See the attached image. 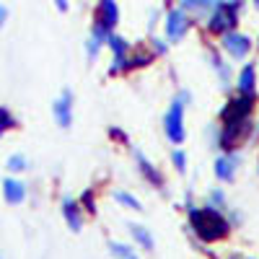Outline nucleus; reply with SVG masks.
<instances>
[{
	"label": "nucleus",
	"mask_w": 259,
	"mask_h": 259,
	"mask_svg": "<svg viewBox=\"0 0 259 259\" xmlns=\"http://www.w3.org/2000/svg\"><path fill=\"white\" fill-rule=\"evenodd\" d=\"M187 231L202 246H215L231 239L233 226L228 221L226 210H215L210 205H194L187 210Z\"/></svg>",
	"instance_id": "1"
},
{
	"label": "nucleus",
	"mask_w": 259,
	"mask_h": 259,
	"mask_svg": "<svg viewBox=\"0 0 259 259\" xmlns=\"http://www.w3.org/2000/svg\"><path fill=\"white\" fill-rule=\"evenodd\" d=\"M241 11H244V0H223V3L207 16V34L221 39L223 34L236 31Z\"/></svg>",
	"instance_id": "2"
},
{
	"label": "nucleus",
	"mask_w": 259,
	"mask_h": 259,
	"mask_svg": "<svg viewBox=\"0 0 259 259\" xmlns=\"http://www.w3.org/2000/svg\"><path fill=\"white\" fill-rule=\"evenodd\" d=\"M256 104L259 99H249V96H239V94H228L226 104L221 106L218 112V124L223 122H246L256 117Z\"/></svg>",
	"instance_id": "3"
},
{
	"label": "nucleus",
	"mask_w": 259,
	"mask_h": 259,
	"mask_svg": "<svg viewBox=\"0 0 259 259\" xmlns=\"http://www.w3.org/2000/svg\"><path fill=\"white\" fill-rule=\"evenodd\" d=\"M184 114H187V106L174 96L163 114V133H166V140L174 148H179L187 140V117Z\"/></svg>",
	"instance_id": "4"
},
{
	"label": "nucleus",
	"mask_w": 259,
	"mask_h": 259,
	"mask_svg": "<svg viewBox=\"0 0 259 259\" xmlns=\"http://www.w3.org/2000/svg\"><path fill=\"white\" fill-rule=\"evenodd\" d=\"M241 166H244L241 150H218L212 158V177L218 179V184H233Z\"/></svg>",
	"instance_id": "5"
},
{
	"label": "nucleus",
	"mask_w": 259,
	"mask_h": 259,
	"mask_svg": "<svg viewBox=\"0 0 259 259\" xmlns=\"http://www.w3.org/2000/svg\"><path fill=\"white\" fill-rule=\"evenodd\" d=\"M133 150V163H135V168H138V177L148 184V187H153V189H158V192H168V184H166V177H163V171L150 161L140 148H130Z\"/></svg>",
	"instance_id": "6"
},
{
	"label": "nucleus",
	"mask_w": 259,
	"mask_h": 259,
	"mask_svg": "<svg viewBox=\"0 0 259 259\" xmlns=\"http://www.w3.org/2000/svg\"><path fill=\"white\" fill-rule=\"evenodd\" d=\"M221 50L231 57V60H236V62H246L249 60V55H251V50H254V39L249 36V34H244V31H228V34H223L221 39Z\"/></svg>",
	"instance_id": "7"
},
{
	"label": "nucleus",
	"mask_w": 259,
	"mask_h": 259,
	"mask_svg": "<svg viewBox=\"0 0 259 259\" xmlns=\"http://www.w3.org/2000/svg\"><path fill=\"white\" fill-rule=\"evenodd\" d=\"M52 119L60 130H70L73 119H75V96L70 89H62L60 96H55L52 101Z\"/></svg>",
	"instance_id": "8"
},
{
	"label": "nucleus",
	"mask_w": 259,
	"mask_h": 259,
	"mask_svg": "<svg viewBox=\"0 0 259 259\" xmlns=\"http://www.w3.org/2000/svg\"><path fill=\"white\" fill-rule=\"evenodd\" d=\"M256 73H259L256 62H244L241 70L233 75V94L259 99V75Z\"/></svg>",
	"instance_id": "9"
},
{
	"label": "nucleus",
	"mask_w": 259,
	"mask_h": 259,
	"mask_svg": "<svg viewBox=\"0 0 259 259\" xmlns=\"http://www.w3.org/2000/svg\"><path fill=\"white\" fill-rule=\"evenodd\" d=\"M192 29V18L187 11L182 8H171L166 13V41L168 45H177V41H182Z\"/></svg>",
	"instance_id": "10"
},
{
	"label": "nucleus",
	"mask_w": 259,
	"mask_h": 259,
	"mask_svg": "<svg viewBox=\"0 0 259 259\" xmlns=\"http://www.w3.org/2000/svg\"><path fill=\"white\" fill-rule=\"evenodd\" d=\"M60 212H62V218H65V226H68L73 233H80V231H83V226H85V212H83L78 197H73V194H62Z\"/></svg>",
	"instance_id": "11"
},
{
	"label": "nucleus",
	"mask_w": 259,
	"mask_h": 259,
	"mask_svg": "<svg viewBox=\"0 0 259 259\" xmlns=\"http://www.w3.org/2000/svg\"><path fill=\"white\" fill-rule=\"evenodd\" d=\"M207 65H210V68L215 70V75H218V83H221V89L226 91V94H231L233 91V70H231V65L223 60V55H221V47L218 50H215V47H210L207 50Z\"/></svg>",
	"instance_id": "12"
},
{
	"label": "nucleus",
	"mask_w": 259,
	"mask_h": 259,
	"mask_svg": "<svg viewBox=\"0 0 259 259\" xmlns=\"http://www.w3.org/2000/svg\"><path fill=\"white\" fill-rule=\"evenodd\" d=\"M0 189H3V197H6V202H8V205H21V202L26 200V192H29V189H26V184L21 182V179H16L13 174L3 179Z\"/></svg>",
	"instance_id": "13"
},
{
	"label": "nucleus",
	"mask_w": 259,
	"mask_h": 259,
	"mask_svg": "<svg viewBox=\"0 0 259 259\" xmlns=\"http://www.w3.org/2000/svg\"><path fill=\"white\" fill-rule=\"evenodd\" d=\"M127 231H130V236H133V241L138 244V249H143V251H156V236H153V231H150L148 226L130 221V223H127Z\"/></svg>",
	"instance_id": "14"
},
{
	"label": "nucleus",
	"mask_w": 259,
	"mask_h": 259,
	"mask_svg": "<svg viewBox=\"0 0 259 259\" xmlns=\"http://www.w3.org/2000/svg\"><path fill=\"white\" fill-rule=\"evenodd\" d=\"M96 21H101V24L106 29H117L119 24V6H117V0H99V6H96Z\"/></svg>",
	"instance_id": "15"
},
{
	"label": "nucleus",
	"mask_w": 259,
	"mask_h": 259,
	"mask_svg": "<svg viewBox=\"0 0 259 259\" xmlns=\"http://www.w3.org/2000/svg\"><path fill=\"white\" fill-rule=\"evenodd\" d=\"M223 0H179V8L187 11L194 18H207L215 8H218Z\"/></svg>",
	"instance_id": "16"
},
{
	"label": "nucleus",
	"mask_w": 259,
	"mask_h": 259,
	"mask_svg": "<svg viewBox=\"0 0 259 259\" xmlns=\"http://www.w3.org/2000/svg\"><path fill=\"white\" fill-rule=\"evenodd\" d=\"M153 62H156V55L150 47H133V52H130V68L133 70H145Z\"/></svg>",
	"instance_id": "17"
},
{
	"label": "nucleus",
	"mask_w": 259,
	"mask_h": 259,
	"mask_svg": "<svg viewBox=\"0 0 259 259\" xmlns=\"http://www.w3.org/2000/svg\"><path fill=\"white\" fill-rule=\"evenodd\" d=\"M112 200L119 207H127V210H133V212H143V202L135 197L133 192H127V189H114L112 192Z\"/></svg>",
	"instance_id": "18"
},
{
	"label": "nucleus",
	"mask_w": 259,
	"mask_h": 259,
	"mask_svg": "<svg viewBox=\"0 0 259 259\" xmlns=\"http://www.w3.org/2000/svg\"><path fill=\"white\" fill-rule=\"evenodd\" d=\"M106 47L112 50V57H127L130 52H133V45L122 36V34H109V39H106Z\"/></svg>",
	"instance_id": "19"
},
{
	"label": "nucleus",
	"mask_w": 259,
	"mask_h": 259,
	"mask_svg": "<svg viewBox=\"0 0 259 259\" xmlns=\"http://www.w3.org/2000/svg\"><path fill=\"white\" fill-rule=\"evenodd\" d=\"M205 205H210V207H215V210H228V194H226V189H223L221 184L212 187V189H207Z\"/></svg>",
	"instance_id": "20"
},
{
	"label": "nucleus",
	"mask_w": 259,
	"mask_h": 259,
	"mask_svg": "<svg viewBox=\"0 0 259 259\" xmlns=\"http://www.w3.org/2000/svg\"><path fill=\"white\" fill-rule=\"evenodd\" d=\"M78 202H80V207H83V212H85V218H96L99 215V205H96V192L89 187V189H83L80 194H78Z\"/></svg>",
	"instance_id": "21"
},
{
	"label": "nucleus",
	"mask_w": 259,
	"mask_h": 259,
	"mask_svg": "<svg viewBox=\"0 0 259 259\" xmlns=\"http://www.w3.org/2000/svg\"><path fill=\"white\" fill-rule=\"evenodd\" d=\"M130 73H133V68H130V55L127 57H112L106 75H109V78H124Z\"/></svg>",
	"instance_id": "22"
},
{
	"label": "nucleus",
	"mask_w": 259,
	"mask_h": 259,
	"mask_svg": "<svg viewBox=\"0 0 259 259\" xmlns=\"http://www.w3.org/2000/svg\"><path fill=\"white\" fill-rule=\"evenodd\" d=\"M106 251L112 254V259H124V256L135 254V246L124 244V241H117V239H109V241H106Z\"/></svg>",
	"instance_id": "23"
},
{
	"label": "nucleus",
	"mask_w": 259,
	"mask_h": 259,
	"mask_svg": "<svg viewBox=\"0 0 259 259\" xmlns=\"http://www.w3.org/2000/svg\"><path fill=\"white\" fill-rule=\"evenodd\" d=\"M6 168H8V174H24V171L29 168V161H26V156L24 153H13V156H8V161H6Z\"/></svg>",
	"instance_id": "24"
},
{
	"label": "nucleus",
	"mask_w": 259,
	"mask_h": 259,
	"mask_svg": "<svg viewBox=\"0 0 259 259\" xmlns=\"http://www.w3.org/2000/svg\"><path fill=\"white\" fill-rule=\"evenodd\" d=\"M171 166H174L182 177L189 171V161H187V153H184V148H182V145L171 150Z\"/></svg>",
	"instance_id": "25"
},
{
	"label": "nucleus",
	"mask_w": 259,
	"mask_h": 259,
	"mask_svg": "<svg viewBox=\"0 0 259 259\" xmlns=\"http://www.w3.org/2000/svg\"><path fill=\"white\" fill-rule=\"evenodd\" d=\"M18 127V119H16V114L8 109V106H0V133H11V130H16Z\"/></svg>",
	"instance_id": "26"
},
{
	"label": "nucleus",
	"mask_w": 259,
	"mask_h": 259,
	"mask_svg": "<svg viewBox=\"0 0 259 259\" xmlns=\"http://www.w3.org/2000/svg\"><path fill=\"white\" fill-rule=\"evenodd\" d=\"M106 135H109V140H112V143H119V145H127V148H133V143H130V135L124 133L122 127H117V124H112L109 130H106Z\"/></svg>",
	"instance_id": "27"
},
{
	"label": "nucleus",
	"mask_w": 259,
	"mask_h": 259,
	"mask_svg": "<svg viewBox=\"0 0 259 259\" xmlns=\"http://www.w3.org/2000/svg\"><path fill=\"white\" fill-rule=\"evenodd\" d=\"M148 45H150V50H153L156 57H166V55H168V41L161 39V36H150Z\"/></svg>",
	"instance_id": "28"
},
{
	"label": "nucleus",
	"mask_w": 259,
	"mask_h": 259,
	"mask_svg": "<svg viewBox=\"0 0 259 259\" xmlns=\"http://www.w3.org/2000/svg\"><path fill=\"white\" fill-rule=\"evenodd\" d=\"M109 34H112V29H106L101 21H96L94 18V26H91V36L96 39V41H101V45H106V39H109Z\"/></svg>",
	"instance_id": "29"
},
{
	"label": "nucleus",
	"mask_w": 259,
	"mask_h": 259,
	"mask_svg": "<svg viewBox=\"0 0 259 259\" xmlns=\"http://www.w3.org/2000/svg\"><path fill=\"white\" fill-rule=\"evenodd\" d=\"M101 41H96L94 36H89V41H85V57H89V62H94V60H99V55H101Z\"/></svg>",
	"instance_id": "30"
},
{
	"label": "nucleus",
	"mask_w": 259,
	"mask_h": 259,
	"mask_svg": "<svg viewBox=\"0 0 259 259\" xmlns=\"http://www.w3.org/2000/svg\"><path fill=\"white\" fill-rule=\"evenodd\" d=\"M226 215H228V221H231V226H233V228L244 226V212H241V210H236V207H228V210H226Z\"/></svg>",
	"instance_id": "31"
},
{
	"label": "nucleus",
	"mask_w": 259,
	"mask_h": 259,
	"mask_svg": "<svg viewBox=\"0 0 259 259\" xmlns=\"http://www.w3.org/2000/svg\"><path fill=\"white\" fill-rule=\"evenodd\" d=\"M194 205H197V202H194V194H192V189H187L184 197H182V207L189 210V207H194Z\"/></svg>",
	"instance_id": "32"
},
{
	"label": "nucleus",
	"mask_w": 259,
	"mask_h": 259,
	"mask_svg": "<svg viewBox=\"0 0 259 259\" xmlns=\"http://www.w3.org/2000/svg\"><path fill=\"white\" fill-rule=\"evenodd\" d=\"M177 99H179L184 106H189V104H192V91H187V89H179V91H177Z\"/></svg>",
	"instance_id": "33"
},
{
	"label": "nucleus",
	"mask_w": 259,
	"mask_h": 259,
	"mask_svg": "<svg viewBox=\"0 0 259 259\" xmlns=\"http://www.w3.org/2000/svg\"><path fill=\"white\" fill-rule=\"evenodd\" d=\"M55 8H57L60 13H68V11H70V0H55Z\"/></svg>",
	"instance_id": "34"
},
{
	"label": "nucleus",
	"mask_w": 259,
	"mask_h": 259,
	"mask_svg": "<svg viewBox=\"0 0 259 259\" xmlns=\"http://www.w3.org/2000/svg\"><path fill=\"white\" fill-rule=\"evenodd\" d=\"M8 16H11V11H8V6H0V29L6 26V21H8Z\"/></svg>",
	"instance_id": "35"
},
{
	"label": "nucleus",
	"mask_w": 259,
	"mask_h": 259,
	"mask_svg": "<svg viewBox=\"0 0 259 259\" xmlns=\"http://www.w3.org/2000/svg\"><path fill=\"white\" fill-rule=\"evenodd\" d=\"M226 259H246V256H241V254H228Z\"/></svg>",
	"instance_id": "36"
},
{
	"label": "nucleus",
	"mask_w": 259,
	"mask_h": 259,
	"mask_svg": "<svg viewBox=\"0 0 259 259\" xmlns=\"http://www.w3.org/2000/svg\"><path fill=\"white\" fill-rule=\"evenodd\" d=\"M254 133H256V138H259V117L254 119Z\"/></svg>",
	"instance_id": "37"
},
{
	"label": "nucleus",
	"mask_w": 259,
	"mask_h": 259,
	"mask_svg": "<svg viewBox=\"0 0 259 259\" xmlns=\"http://www.w3.org/2000/svg\"><path fill=\"white\" fill-rule=\"evenodd\" d=\"M251 3H254V8H256V11H259V0H251Z\"/></svg>",
	"instance_id": "38"
},
{
	"label": "nucleus",
	"mask_w": 259,
	"mask_h": 259,
	"mask_svg": "<svg viewBox=\"0 0 259 259\" xmlns=\"http://www.w3.org/2000/svg\"><path fill=\"white\" fill-rule=\"evenodd\" d=\"M124 259H140V256H138V254H133V256H124Z\"/></svg>",
	"instance_id": "39"
},
{
	"label": "nucleus",
	"mask_w": 259,
	"mask_h": 259,
	"mask_svg": "<svg viewBox=\"0 0 259 259\" xmlns=\"http://www.w3.org/2000/svg\"><path fill=\"white\" fill-rule=\"evenodd\" d=\"M256 177H259V156H256Z\"/></svg>",
	"instance_id": "40"
},
{
	"label": "nucleus",
	"mask_w": 259,
	"mask_h": 259,
	"mask_svg": "<svg viewBox=\"0 0 259 259\" xmlns=\"http://www.w3.org/2000/svg\"><path fill=\"white\" fill-rule=\"evenodd\" d=\"M0 259H6V256H3V251H0Z\"/></svg>",
	"instance_id": "41"
},
{
	"label": "nucleus",
	"mask_w": 259,
	"mask_h": 259,
	"mask_svg": "<svg viewBox=\"0 0 259 259\" xmlns=\"http://www.w3.org/2000/svg\"><path fill=\"white\" fill-rule=\"evenodd\" d=\"M205 259H215V256H205Z\"/></svg>",
	"instance_id": "42"
},
{
	"label": "nucleus",
	"mask_w": 259,
	"mask_h": 259,
	"mask_svg": "<svg viewBox=\"0 0 259 259\" xmlns=\"http://www.w3.org/2000/svg\"><path fill=\"white\" fill-rule=\"evenodd\" d=\"M0 140H3V133H0Z\"/></svg>",
	"instance_id": "43"
},
{
	"label": "nucleus",
	"mask_w": 259,
	"mask_h": 259,
	"mask_svg": "<svg viewBox=\"0 0 259 259\" xmlns=\"http://www.w3.org/2000/svg\"><path fill=\"white\" fill-rule=\"evenodd\" d=\"M246 259H254V256H246Z\"/></svg>",
	"instance_id": "44"
},
{
	"label": "nucleus",
	"mask_w": 259,
	"mask_h": 259,
	"mask_svg": "<svg viewBox=\"0 0 259 259\" xmlns=\"http://www.w3.org/2000/svg\"><path fill=\"white\" fill-rule=\"evenodd\" d=\"M256 45H259V39H256Z\"/></svg>",
	"instance_id": "45"
},
{
	"label": "nucleus",
	"mask_w": 259,
	"mask_h": 259,
	"mask_svg": "<svg viewBox=\"0 0 259 259\" xmlns=\"http://www.w3.org/2000/svg\"><path fill=\"white\" fill-rule=\"evenodd\" d=\"M256 68H259V62H256Z\"/></svg>",
	"instance_id": "46"
}]
</instances>
